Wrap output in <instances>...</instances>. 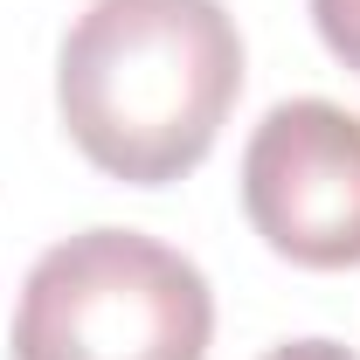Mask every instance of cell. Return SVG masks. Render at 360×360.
Masks as SVG:
<instances>
[{"instance_id":"1","label":"cell","mask_w":360,"mask_h":360,"mask_svg":"<svg viewBox=\"0 0 360 360\" xmlns=\"http://www.w3.org/2000/svg\"><path fill=\"white\" fill-rule=\"evenodd\" d=\"M236 90L243 35L222 0H90L56 63V111L77 153L125 187L194 174Z\"/></svg>"},{"instance_id":"2","label":"cell","mask_w":360,"mask_h":360,"mask_svg":"<svg viewBox=\"0 0 360 360\" xmlns=\"http://www.w3.org/2000/svg\"><path fill=\"white\" fill-rule=\"evenodd\" d=\"M215 291L174 243L84 229L35 257L14 305V360H208Z\"/></svg>"},{"instance_id":"3","label":"cell","mask_w":360,"mask_h":360,"mask_svg":"<svg viewBox=\"0 0 360 360\" xmlns=\"http://www.w3.org/2000/svg\"><path fill=\"white\" fill-rule=\"evenodd\" d=\"M243 215L284 264H360V111L326 97L277 104L243 146Z\"/></svg>"},{"instance_id":"4","label":"cell","mask_w":360,"mask_h":360,"mask_svg":"<svg viewBox=\"0 0 360 360\" xmlns=\"http://www.w3.org/2000/svg\"><path fill=\"white\" fill-rule=\"evenodd\" d=\"M312 28H319V42L360 77V0H312Z\"/></svg>"},{"instance_id":"5","label":"cell","mask_w":360,"mask_h":360,"mask_svg":"<svg viewBox=\"0 0 360 360\" xmlns=\"http://www.w3.org/2000/svg\"><path fill=\"white\" fill-rule=\"evenodd\" d=\"M264 360H360L354 347H340V340H291V347H277Z\"/></svg>"}]
</instances>
